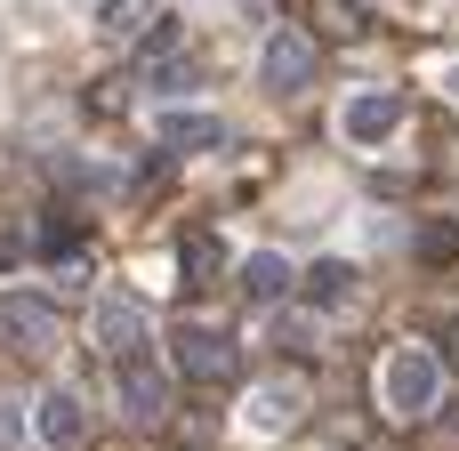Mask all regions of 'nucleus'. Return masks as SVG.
I'll use <instances>...</instances> for the list:
<instances>
[{"label": "nucleus", "instance_id": "f8f14e48", "mask_svg": "<svg viewBox=\"0 0 459 451\" xmlns=\"http://www.w3.org/2000/svg\"><path fill=\"white\" fill-rule=\"evenodd\" d=\"M242 291H250L258 307H274V299L290 291V258H274V250H258V258H242Z\"/></svg>", "mask_w": 459, "mask_h": 451}, {"label": "nucleus", "instance_id": "4468645a", "mask_svg": "<svg viewBox=\"0 0 459 451\" xmlns=\"http://www.w3.org/2000/svg\"><path fill=\"white\" fill-rule=\"evenodd\" d=\"M145 24H153V0H105V8H97V32H105V40H137Z\"/></svg>", "mask_w": 459, "mask_h": 451}, {"label": "nucleus", "instance_id": "1a4fd4ad", "mask_svg": "<svg viewBox=\"0 0 459 451\" xmlns=\"http://www.w3.org/2000/svg\"><path fill=\"white\" fill-rule=\"evenodd\" d=\"M32 436H40V451H81V436H89L81 395H73V387H48V395L32 403Z\"/></svg>", "mask_w": 459, "mask_h": 451}, {"label": "nucleus", "instance_id": "dca6fc26", "mask_svg": "<svg viewBox=\"0 0 459 451\" xmlns=\"http://www.w3.org/2000/svg\"><path fill=\"white\" fill-rule=\"evenodd\" d=\"M16 436H24V412H16V403H0V451H16Z\"/></svg>", "mask_w": 459, "mask_h": 451}, {"label": "nucleus", "instance_id": "2eb2a0df", "mask_svg": "<svg viewBox=\"0 0 459 451\" xmlns=\"http://www.w3.org/2000/svg\"><path fill=\"white\" fill-rule=\"evenodd\" d=\"M178 258H186V282H194V291H202V282H210V274H218V234H194V242H186V250H178Z\"/></svg>", "mask_w": 459, "mask_h": 451}, {"label": "nucleus", "instance_id": "7ed1b4c3", "mask_svg": "<svg viewBox=\"0 0 459 451\" xmlns=\"http://www.w3.org/2000/svg\"><path fill=\"white\" fill-rule=\"evenodd\" d=\"M315 65H323V48H315L307 32H290V24H274V32L258 40V81H266L274 97H299V89L315 81Z\"/></svg>", "mask_w": 459, "mask_h": 451}, {"label": "nucleus", "instance_id": "20e7f679", "mask_svg": "<svg viewBox=\"0 0 459 451\" xmlns=\"http://www.w3.org/2000/svg\"><path fill=\"white\" fill-rule=\"evenodd\" d=\"M56 331H65L56 299H40V291H8V299H0V339H8L16 355H48Z\"/></svg>", "mask_w": 459, "mask_h": 451}, {"label": "nucleus", "instance_id": "a211bd4d", "mask_svg": "<svg viewBox=\"0 0 459 451\" xmlns=\"http://www.w3.org/2000/svg\"><path fill=\"white\" fill-rule=\"evenodd\" d=\"M452 97H459V56H452Z\"/></svg>", "mask_w": 459, "mask_h": 451}, {"label": "nucleus", "instance_id": "f03ea898", "mask_svg": "<svg viewBox=\"0 0 459 451\" xmlns=\"http://www.w3.org/2000/svg\"><path fill=\"white\" fill-rule=\"evenodd\" d=\"M178 371L194 379V387H234L242 379V347L218 331V323H178Z\"/></svg>", "mask_w": 459, "mask_h": 451}, {"label": "nucleus", "instance_id": "6ab92c4d", "mask_svg": "<svg viewBox=\"0 0 459 451\" xmlns=\"http://www.w3.org/2000/svg\"><path fill=\"white\" fill-rule=\"evenodd\" d=\"M452 371H459V331H452Z\"/></svg>", "mask_w": 459, "mask_h": 451}, {"label": "nucleus", "instance_id": "0eeeda50", "mask_svg": "<svg viewBox=\"0 0 459 451\" xmlns=\"http://www.w3.org/2000/svg\"><path fill=\"white\" fill-rule=\"evenodd\" d=\"M89 331H97V347L137 355V347H145V299H137V291H105L97 315H89Z\"/></svg>", "mask_w": 459, "mask_h": 451}, {"label": "nucleus", "instance_id": "f3484780", "mask_svg": "<svg viewBox=\"0 0 459 451\" xmlns=\"http://www.w3.org/2000/svg\"><path fill=\"white\" fill-rule=\"evenodd\" d=\"M24 266V234H0V274H16Z\"/></svg>", "mask_w": 459, "mask_h": 451}, {"label": "nucleus", "instance_id": "9d476101", "mask_svg": "<svg viewBox=\"0 0 459 451\" xmlns=\"http://www.w3.org/2000/svg\"><path fill=\"white\" fill-rule=\"evenodd\" d=\"M218 145H226V121H218V113H186V105H178V113L161 121V153H169V161H186V153H218Z\"/></svg>", "mask_w": 459, "mask_h": 451}, {"label": "nucleus", "instance_id": "39448f33", "mask_svg": "<svg viewBox=\"0 0 459 451\" xmlns=\"http://www.w3.org/2000/svg\"><path fill=\"white\" fill-rule=\"evenodd\" d=\"M113 395H121V420H129V428H161V420H169V379L145 363V347H137V355H121Z\"/></svg>", "mask_w": 459, "mask_h": 451}, {"label": "nucleus", "instance_id": "f257e3e1", "mask_svg": "<svg viewBox=\"0 0 459 451\" xmlns=\"http://www.w3.org/2000/svg\"><path fill=\"white\" fill-rule=\"evenodd\" d=\"M379 403H387V420H428L444 403V355L436 347H387L379 355Z\"/></svg>", "mask_w": 459, "mask_h": 451}, {"label": "nucleus", "instance_id": "6e6552de", "mask_svg": "<svg viewBox=\"0 0 459 451\" xmlns=\"http://www.w3.org/2000/svg\"><path fill=\"white\" fill-rule=\"evenodd\" d=\"M299 412H307V387H299V379H266V387L242 403V428H250V436H290Z\"/></svg>", "mask_w": 459, "mask_h": 451}, {"label": "nucleus", "instance_id": "ddd939ff", "mask_svg": "<svg viewBox=\"0 0 459 451\" xmlns=\"http://www.w3.org/2000/svg\"><path fill=\"white\" fill-rule=\"evenodd\" d=\"M299 291H307L315 307H339V299L355 291V266H339V258H315V266L299 274Z\"/></svg>", "mask_w": 459, "mask_h": 451}, {"label": "nucleus", "instance_id": "9b49d317", "mask_svg": "<svg viewBox=\"0 0 459 451\" xmlns=\"http://www.w3.org/2000/svg\"><path fill=\"white\" fill-rule=\"evenodd\" d=\"M145 81H153L161 97H186V89H202V81H210V65H202L194 48H169V56H161V65H153Z\"/></svg>", "mask_w": 459, "mask_h": 451}, {"label": "nucleus", "instance_id": "423d86ee", "mask_svg": "<svg viewBox=\"0 0 459 451\" xmlns=\"http://www.w3.org/2000/svg\"><path fill=\"white\" fill-rule=\"evenodd\" d=\"M395 129H403V105H395L387 89H355V97L339 105V137H347V145H363V153H379Z\"/></svg>", "mask_w": 459, "mask_h": 451}]
</instances>
